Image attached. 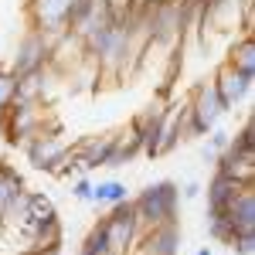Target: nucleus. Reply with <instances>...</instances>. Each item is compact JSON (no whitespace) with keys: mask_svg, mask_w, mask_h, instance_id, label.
<instances>
[{"mask_svg":"<svg viewBox=\"0 0 255 255\" xmlns=\"http://www.w3.org/2000/svg\"><path fill=\"white\" fill-rule=\"evenodd\" d=\"M133 201V211H136L139 232L153 228V225H163V221H177V211H180V184L177 180H153L146 184Z\"/></svg>","mask_w":255,"mask_h":255,"instance_id":"f257e3e1","label":"nucleus"},{"mask_svg":"<svg viewBox=\"0 0 255 255\" xmlns=\"http://www.w3.org/2000/svg\"><path fill=\"white\" fill-rule=\"evenodd\" d=\"M58 126V119L51 116V106L48 102H10L7 113L0 116V133L7 136L10 146H20L24 139H31L41 129H51Z\"/></svg>","mask_w":255,"mask_h":255,"instance_id":"f03ea898","label":"nucleus"},{"mask_svg":"<svg viewBox=\"0 0 255 255\" xmlns=\"http://www.w3.org/2000/svg\"><path fill=\"white\" fill-rule=\"evenodd\" d=\"M20 150H24V160H27L34 170L55 177L58 167H61V160H65V153H68V143L61 139V126H51V129H41V133H34L31 139H24Z\"/></svg>","mask_w":255,"mask_h":255,"instance_id":"7ed1b4c3","label":"nucleus"},{"mask_svg":"<svg viewBox=\"0 0 255 255\" xmlns=\"http://www.w3.org/2000/svg\"><path fill=\"white\" fill-rule=\"evenodd\" d=\"M75 0H27L24 3V17L31 31H41L51 41L68 34V20H72Z\"/></svg>","mask_w":255,"mask_h":255,"instance_id":"20e7f679","label":"nucleus"},{"mask_svg":"<svg viewBox=\"0 0 255 255\" xmlns=\"http://www.w3.org/2000/svg\"><path fill=\"white\" fill-rule=\"evenodd\" d=\"M51 48H55V41L48 38V34H41V31H24V38L17 41V48H14V55L7 61V68L14 72V75H31V72H41V68H48L51 65Z\"/></svg>","mask_w":255,"mask_h":255,"instance_id":"39448f33","label":"nucleus"},{"mask_svg":"<svg viewBox=\"0 0 255 255\" xmlns=\"http://www.w3.org/2000/svg\"><path fill=\"white\" fill-rule=\"evenodd\" d=\"M99 221H102V228H106L116 255H129V249H133V242L139 235V221H136V211H133V201L113 204L106 211V218H99Z\"/></svg>","mask_w":255,"mask_h":255,"instance_id":"423d86ee","label":"nucleus"},{"mask_svg":"<svg viewBox=\"0 0 255 255\" xmlns=\"http://www.w3.org/2000/svg\"><path fill=\"white\" fill-rule=\"evenodd\" d=\"M24 201H27V187H24V177L0 160V225L3 228H14L24 215Z\"/></svg>","mask_w":255,"mask_h":255,"instance_id":"0eeeda50","label":"nucleus"},{"mask_svg":"<svg viewBox=\"0 0 255 255\" xmlns=\"http://www.w3.org/2000/svg\"><path fill=\"white\" fill-rule=\"evenodd\" d=\"M180 252V221H163L139 232L129 255H177Z\"/></svg>","mask_w":255,"mask_h":255,"instance_id":"6e6552de","label":"nucleus"},{"mask_svg":"<svg viewBox=\"0 0 255 255\" xmlns=\"http://www.w3.org/2000/svg\"><path fill=\"white\" fill-rule=\"evenodd\" d=\"M116 139H119V129L79 139L72 150H75V157H79V163H82V174H89V170H96V167H109V157H113V150H116Z\"/></svg>","mask_w":255,"mask_h":255,"instance_id":"1a4fd4ad","label":"nucleus"},{"mask_svg":"<svg viewBox=\"0 0 255 255\" xmlns=\"http://www.w3.org/2000/svg\"><path fill=\"white\" fill-rule=\"evenodd\" d=\"M184 116H187V102H167V113H163V123H160L157 133V146H153V160L170 157L180 139H184Z\"/></svg>","mask_w":255,"mask_h":255,"instance_id":"9d476101","label":"nucleus"},{"mask_svg":"<svg viewBox=\"0 0 255 255\" xmlns=\"http://www.w3.org/2000/svg\"><path fill=\"white\" fill-rule=\"evenodd\" d=\"M211 82H215V89H218V96H221V102H225V109L232 113V109H238V106L249 99L255 79H245V75H242V72H235L228 61H221Z\"/></svg>","mask_w":255,"mask_h":255,"instance_id":"9b49d317","label":"nucleus"},{"mask_svg":"<svg viewBox=\"0 0 255 255\" xmlns=\"http://www.w3.org/2000/svg\"><path fill=\"white\" fill-rule=\"evenodd\" d=\"M163 113H167V99H153L146 109H139L136 116L129 119V129L143 143V157H150V160H153V146H157V133H160V123H163Z\"/></svg>","mask_w":255,"mask_h":255,"instance_id":"f8f14e48","label":"nucleus"},{"mask_svg":"<svg viewBox=\"0 0 255 255\" xmlns=\"http://www.w3.org/2000/svg\"><path fill=\"white\" fill-rule=\"evenodd\" d=\"M225 218L232 225V235H242V232H255V184L242 187L238 197L225 208Z\"/></svg>","mask_w":255,"mask_h":255,"instance_id":"ddd939ff","label":"nucleus"},{"mask_svg":"<svg viewBox=\"0 0 255 255\" xmlns=\"http://www.w3.org/2000/svg\"><path fill=\"white\" fill-rule=\"evenodd\" d=\"M55 82H58V75H55L51 68H41V72H31V75H20L17 79V102H48Z\"/></svg>","mask_w":255,"mask_h":255,"instance_id":"4468645a","label":"nucleus"},{"mask_svg":"<svg viewBox=\"0 0 255 255\" xmlns=\"http://www.w3.org/2000/svg\"><path fill=\"white\" fill-rule=\"evenodd\" d=\"M242 187H249V184H242L238 177H228V174H218L215 170V177L208 180V187L201 191V194L208 197V211H225V208L238 197Z\"/></svg>","mask_w":255,"mask_h":255,"instance_id":"2eb2a0df","label":"nucleus"},{"mask_svg":"<svg viewBox=\"0 0 255 255\" xmlns=\"http://www.w3.org/2000/svg\"><path fill=\"white\" fill-rule=\"evenodd\" d=\"M238 3H242V0H201V3H197V20H194L197 34L204 38L208 27H211L218 17H235Z\"/></svg>","mask_w":255,"mask_h":255,"instance_id":"dca6fc26","label":"nucleus"},{"mask_svg":"<svg viewBox=\"0 0 255 255\" xmlns=\"http://www.w3.org/2000/svg\"><path fill=\"white\" fill-rule=\"evenodd\" d=\"M228 65L235 68V72H242L245 79H255V38L252 34H242V38L228 48Z\"/></svg>","mask_w":255,"mask_h":255,"instance_id":"f3484780","label":"nucleus"},{"mask_svg":"<svg viewBox=\"0 0 255 255\" xmlns=\"http://www.w3.org/2000/svg\"><path fill=\"white\" fill-rule=\"evenodd\" d=\"M119 201H129V187L116 180V177H109V180H99L92 184V204H102V208H113Z\"/></svg>","mask_w":255,"mask_h":255,"instance_id":"a211bd4d","label":"nucleus"},{"mask_svg":"<svg viewBox=\"0 0 255 255\" xmlns=\"http://www.w3.org/2000/svg\"><path fill=\"white\" fill-rule=\"evenodd\" d=\"M82 252H89V255H116L113 242H109L106 228H102V221H96V225L89 228V235L82 238Z\"/></svg>","mask_w":255,"mask_h":255,"instance_id":"6ab92c4d","label":"nucleus"},{"mask_svg":"<svg viewBox=\"0 0 255 255\" xmlns=\"http://www.w3.org/2000/svg\"><path fill=\"white\" fill-rule=\"evenodd\" d=\"M204 228H208V238H211V242H218V245H228V242H232V225H228L225 211H208Z\"/></svg>","mask_w":255,"mask_h":255,"instance_id":"aec40b11","label":"nucleus"},{"mask_svg":"<svg viewBox=\"0 0 255 255\" xmlns=\"http://www.w3.org/2000/svg\"><path fill=\"white\" fill-rule=\"evenodd\" d=\"M17 99V75L7 68V65H0V116L7 113V106Z\"/></svg>","mask_w":255,"mask_h":255,"instance_id":"412c9836","label":"nucleus"},{"mask_svg":"<svg viewBox=\"0 0 255 255\" xmlns=\"http://www.w3.org/2000/svg\"><path fill=\"white\" fill-rule=\"evenodd\" d=\"M228 249L235 255H255V232H242V235H232Z\"/></svg>","mask_w":255,"mask_h":255,"instance_id":"4be33fe9","label":"nucleus"},{"mask_svg":"<svg viewBox=\"0 0 255 255\" xmlns=\"http://www.w3.org/2000/svg\"><path fill=\"white\" fill-rule=\"evenodd\" d=\"M72 197L82 201V204H92V180H89L85 174H79L75 180H72Z\"/></svg>","mask_w":255,"mask_h":255,"instance_id":"5701e85b","label":"nucleus"},{"mask_svg":"<svg viewBox=\"0 0 255 255\" xmlns=\"http://www.w3.org/2000/svg\"><path fill=\"white\" fill-rule=\"evenodd\" d=\"M228 139H232V133H228V129H225V126H221V123H218L215 129H211V133H208V146H211V150H215V153H221V150H225V146H228Z\"/></svg>","mask_w":255,"mask_h":255,"instance_id":"b1692460","label":"nucleus"},{"mask_svg":"<svg viewBox=\"0 0 255 255\" xmlns=\"http://www.w3.org/2000/svg\"><path fill=\"white\" fill-rule=\"evenodd\" d=\"M201 191H204V184H201V180H187V184L180 187V201H197Z\"/></svg>","mask_w":255,"mask_h":255,"instance_id":"393cba45","label":"nucleus"},{"mask_svg":"<svg viewBox=\"0 0 255 255\" xmlns=\"http://www.w3.org/2000/svg\"><path fill=\"white\" fill-rule=\"evenodd\" d=\"M215 150H211V146H201V160H204V163H215Z\"/></svg>","mask_w":255,"mask_h":255,"instance_id":"a878e982","label":"nucleus"},{"mask_svg":"<svg viewBox=\"0 0 255 255\" xmlns=\"http://www.w3.org/2000/svg\"><path fill=\"white\" fill-rule=\"evenodd\" d=\"M34 255H61V245H55V249H44V252H34Z\"/></svg>","mask_w":255,"mask_h":255,"instance_id":"bb28decb","label":"nucleus"},{"mask_svg":"<svg viewBox=\"0 0 255 255\" xmlns=\"http://www.w3.org/2000/svg\"><path fill=\"white\" fill-rule=\"evenodd\" d=\"M194 255H215V249H211V245H201V249H197Z\"/></svg>","mask_w":255,"mask_h":255,"instance_id":"cd10ccee","label":"nucleus"},{"mask_svg":"<svg viewBox=\"0 0 255 255\" xmlns=\"http://www.w3.org/2000/svg\"><path fill=\"white\" fill-rule=\"evenodd\" d=\"M0 235H3V225H0Z\"/></svg>","mask_w":255,"mask_h":255,"instance_id":"c85d7f7f","label":"nucleus"}]
</instances>
